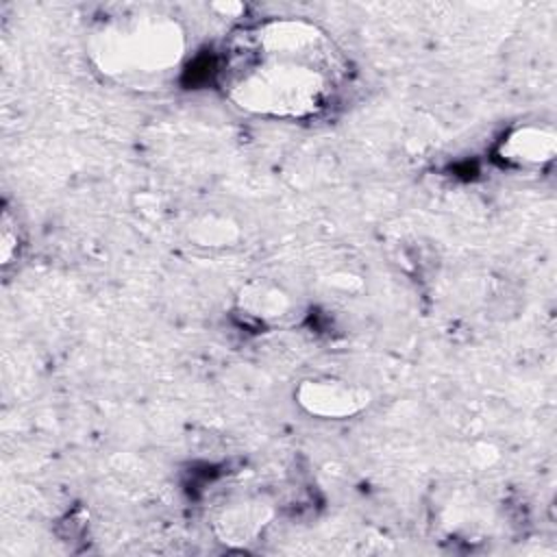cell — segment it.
Here are the masks:
<instances>
[{
	"instance_id": "obj_8",
	"label": "cell",
	"mask_w": 557,
	"mask_h": 557,
	"mask_svg": "<svg viewBox=\"0 0 557 557\" xmlns=\"http://www.w3.org/2000/svg\"><path fill=\"white\" fill-rule=\"evenodd\" d=\"M17 222H13L11 213H2V228H0V263L9 265L13 257H17Z\"/></svg>"
},
{
	"instance_id": "obj_9",
	"label": "cell",
	"mask_w": 557,
	"mask_h": 557,
	"mask_svg": "<svg viewBox=\"0 0 557 557\" xmlns=\"http://www.w3.org/2000/svg\"><path fill=\"white\" fill-rule=\"evenodd\" d=\"M213 9L215 11H220L222 15H226V17H237L239 13H244L246 11V7L242 4V2H220V4H213Z\"/></svg>"
},
{
	"instance_id": "obj_6",
	"label": "cell",
	"mask_w": 557,
	"mask_h": 557,
	"mask_svg": "<svg viewBox=\"0 0 557 557\" xmlns=\"http://www.w3.org/2000/svg\"><path fill=\"white\" fill-rule=\"evenodd\" d=\"M498 152L513 165L540 168L553 161L557 152V135L550 126L520 124L503 137Z\"/></svg>"
},
{
	"instance_id": "obj_2",
	"label": "cell",
	"mask_w": 557,
	"mask_h": 557,
	"mask_svg": "<svg viewBox=\"0 0 557 557\" xmlns=\"http://www.w3.org/2000/svg\"><path fill=\"white\" fill-rule=\"evenodd\" d=\"M183 26L159 11H124L96 24L87 52L98 72L122 85L159 87L185 57Z\"/></svg>"
},
{
	"instance_id": "obj_3",
	"label": "cell",
	"mask_w": 557,
	"mask_h": 557,
	"mask_svg": "<svg viewBox=\"0 0 557 557\" xmlns=\"http://www.w3.org/2000/svg\"><path fill=\"white\" fill-rule=\"evenodd\" d=\"M296 405L318 420H348L363 413L372 394L366 385L339 376H309L294 389Z\"/></svg>"
},
{
	"instance_id": "obj_7",
	"label": "cell",
	"mask_w": 557,
	"mask_h": 557,
	"mask_svg": "<svg viewBox=\"0 0 557 557\" xmlns=\"http://www.w3.org/2000/svg\"><path fill=\"white\" fill-rule=\"evenodd\" d=\"M187 239L196 248L224 250L233 248L242 239V226L235 218L220 211H205L185 226Z\"/></svg>"
},
{
	"instance_id": "obj_5",
	"label": "cell",
	"mask_w": 557,
	"mask_h": 557,
	"mask_svg": "<svg viewBox=\"0 0 557 557\" xmlns=\"http://www.w3.org/2000/svg\"><path fill=\"white\" fill-rule=\"evenodd\" d=\"M237 309L259 324H281L296 311L294 296L270 278H252L237 292Z\"/></svg>"
},
{
	"instance_id": "obj_1",
	"label": "cell",
	"mask_w": 557,
	"mask_h": 557,
	"mask_svg": "<svg viewBox=\"0 0 557 557\" xmlns=\"http://www.w3.org/2000/svg\"><path fill=\"white\" fill-rule=\"evenodd\" d=\"M337 74L339 54L324 30L307 20L276 17L235 41L224 91L246 113L305 120L331 102Z\"/></svg>"
},
{
	"instance_id": "obj_4",
	"label": "cell",
	"mask_w": 557,
	"mask_h": 557,
	"mask_svg": "<svg viewBox=\"0 0 557 557\" xmlns=\"http://www.w3.org/2000/svg\"><path fill=\"white\" fill-rule=\"evenodd\" d=\"M274 511L261 498H239L220 509L213 529L220 542L228 546H248L261 537Z\"/></svg>"
}]
</instances>
